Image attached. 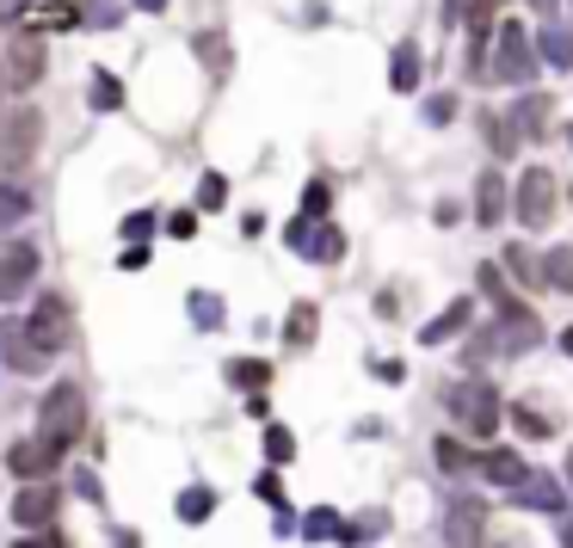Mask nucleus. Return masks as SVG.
Here are the masks:
<instances>
[{"label":"nucleus","instance_id":"obj_1","mask_svg":"<svg viewBox=\"0 0 573 548\" xmlns=\"http://www.w3.org/2000/svg\"><path fill=\"white\" fill-rule=\"evenodd\" d=\"M444 407H450V419H457V432L469 437V444H481V437L499 432V419H506V400H499V388L487 377H462L444 388Z\"/></svg>","mask_w":573,"mask_h":548},{"label":"nucleus","instance_id":"obj_2","mask_svg":"<svg viewBox=\"0 0 573 548\" xmlns=\"http://www.w3.org/2000/svg\"><path fill=\"white\" fill-rule=\"evenodd\" d=\"M536 43L531 31L518 20H499L494 25V56H487V80L494 87H512V93H531V80H536Z\"/></svg>","mask_w":573,"mask_h":548},{"label":"nucleus","instance_id":"obj_3","mask_svg":"<svg viewBox=\"0 0 573 548\" xmlns=\"http://www.w3.org/2000/svg\"><path fill=\"white\" fill-rule=\"evenodd\" d=\"M80 432H87V400H80L75 382H56V388L38 400V437L68 456V444H75Z\"/></svg>","mask_w":573,"mask_h":548},{"label":"nucleus","instance_id":"obj_4","mask_svg":"<svg viewBox=\"0 0 573 548\" xmlns=\"http://www.w3.org/2000/svg\"><path fill=\"white\" fill-rule=\"evenodd\" d=\"M555 197H561V186H555L549 167H524L512 186V216L518 228H549L555 222Z\"/></svg>","mask_w":573,"mask_h":548},{"label":"nucleus","instance_id":"obj_5","mask_svg":"<svg viewBox=\"0 0 573 548\" xmlns=\"http://www.w3.org/2000/svg\"><path fill=\"white\" fill-rule=\"evenodd\" d=\"M536 340H543V321H536L531 308H524V315H494V327H487L475 345H462V364L494 358V352H531Z\"/></svg>","mask_w":573,"mask_h":548},{"label":"nucleus","instance_id":"obj_6","mask_svg":"<svg viewBox=\"0 0 573 548\" xmlns=\"http://www.w3.org/2000/svg\"><path fill=\"white\" fill-rule=\"evenodd\" d=\"M68 333H75V327H68V303H62V296H38L31 315H25V345H31L38 358H50V352L68 345Z\"/></svg>","mask_w":573,"mask_h":548},{"label":"nucleus","instance_id":"obj_7","mask_svg":"<svg viewBox=\"0 0 573 548\" xmlns=\"http://www.w3.org/2000/svg\"><path fill=\"white\" fill-rule=\"evenodd\" d=\"M38 136H43V117L31 105L0 117V167H31V154H38Z\"/></svg>","mask_w":573,"mask_h":548},{"label":"nucleus","instance_id":"obj_8","mask_svg":"<svg viewBox=\"0 0 573 548\" xmlns=\"http://www.w3.org/2000/svg\"><path fill=\"white\" fill-rule=\"evenodd\" d=\"M444 543L450 548H481L487 543V506H481L475 493H462L444 506Z\"/></svg>","mask_w":573,"mask_h":548},{"label":"nucleus","instance_id":"obj_9","mask_svg":"<svg viewBox=\"0 0 573 548\" xmlns=\"http://www.w3.org/2000/svg\"><path fill=\"white\" fill-rule=\"evenodd\" d=\"M506 499H512V511H549V518H568V493H561L555 474H536L531 469V481H518Z\"/></svg>","mask_w":573,"mask_h":548},{"label":"nucleus","instance_id":"obj_10","mask_svg":"<svg viewBox=\"0 0 573 548\" xmlns=\"http://www.w3.org/2000/svg\"><path fill=\"white\" fill-rule=\"evenodd\" d=\"M56 462H62V450H56V444H43V437H20V444L7 450V469L20 474L25 487H31V481H50Z\"/></svg>","mask_w":573,"mask_h":548},{"label":"nucleus","instance_id":"obj_11","mask_svg":"<svg viewBox=\"0 0 573 548\" xmlns=\"http://www.w3.org/2000/svg\"><path fill=\"white\" fill-rule=\"evenodd\" d=\"M50 518H56V487L50 481H31V487L13 493V524L31 536V530H50Z\"/></svg>","mask_w":573,"mask_h":548},{"label":"nucleus","instance_id":"obj_12","mask_svg":"<svg viewBox=\"0 0 573 548\" xmlns=\"http://www.w3.org/2000/svg\"><path fill=\"white\" fill-rule=\"evenodd\" d=\"M506 216H512V186H506V173H499V167H487L475 179V222L481 228H499Z\"/></svg>","mask_w":573,"mask_h":548},{"label":"nucleus","instance_id":"obj_13","mask_svg":"<svg viewBox=\"0 0 573 548\" xmlns=\"http://www.w3.org/2000/svg\"><path fill=\"white\" fill-rule=\"evenodd\" d=\"M38 75H43V31L31 25V31H20L13 50H7V80H13V87H38Z\"/></svg>","mask_w":573,"mask_h":548},{"label":"nucleus","instance_id":"obj_14","mask_svg":"<svg viewBox=\"0 0 573 548\" xmlns=\"http://www.w3.org/2000/svg\"><path fill=\"white\" fill-rule=\"evenodd\" d=\"M31 278H38V246H7V253H0V303L25 296Z\"/></svg>","mask_w":573,"mask_h":548},{"label":"nucleus","instance_id":"obj_15","mask_svg":"<svg viewBox=\"0 0 573 548\" xmlns=\"http://www.w3.org/2000/svg\"><path fill=\"white\" fill-rule=\"evenodd\" d=\"M506 117H512V130H518V136H543V130H549V117H555V99L531 87V93H518V99H512V112H506Z\"/></svg>","mask_w":573,"mask_h":548},{"label":"nucleus","instance_id":"obj_16","mask_svg":"<svg viewBox=\"0 0 573 548\" xmlns=\"http://www.w3.org/2000/svg\"><path fill=\"white\" fill-rule=\"evenodd\" d=\"M481 481H494V487H506V493H512L518 481H531V462H524L518 450H506V444H499V450H487V456H481Z\"/></svg>","mask_w":573,"mask_h":548},{"label":"nucleus","instance_id":"obj_17","mask_svg":"<svg viewBox=\"0 0 573 548\" xmlns=\"http://www.w3.org/2000/svg\"><path fill=\"white\" fill-rule=\"evenodd\" d=\"M432 456H438V469L450 474V481H462V474H481V456L469 450V437H457V432H444L438 444H432Z\"/></svg>","mask_w":573,"mask_h":548},{"label":"nucleus","instance_id":"obj_18","mask_svg":"<svg viewBox=\"0 0 573 548\" xmlns=\"http://www.w3.org/2000/svg\"><path fill=\"white\" fill-rule=\"evenodd\" d=\"M420 43L413 38H402L395 43V56H389V87H395V93H420Z\"/></svg>","mask_w":573,"mask_h":548},{"label":"nucleus","instance_id":"obj_19","mask_svg":"<svg viewBox=\"0 0 573 548\" xmlns=\"http://www.w3.org/2000/svg\"><path fill=\"white\" fill-rule=\"evenodd\" d=\"M469 315H475V303H469V296H457V303L444 308L438 321H425V327H420V345H444V340H457L462 327H469Z\"/></svg>","mask_w":573,"mask_h":548},{"label":"nucleus","instance_id":"obj_20","mask_svg":"<svg viewBox=\"0 0 573 548\" xmlns=\"http://www.w3.org/2000/svg\"><path fill=\"white\" fill-rule=\"evenodd\" d=\"M475 124H481V136H487V149L506 161V154H518V130H512V117L506 112H494V105H481L475 112Z\"/></svg>","mask_w":573,"mask_h":548},{"label":"nucleus","instance_id":"obj_21","mask_svg":"<svg viewBox=\"0 0 573 548\" xmlns=\"http://www.w3.org/2000/svg\"><path fill=\"white\" fill-rule=\"evenodd\" d=\"M303 259H315V265H333V259H345V234H340L333 222H308Z\"/></svg>","mask_w":573,"mask_h":548},{"label":"nucleus","instance_id":"obj_22","mask_svg":"<svg viewBox=\"0 0 573 548\" xmlns=\"http://www.w3.org/2000/svg\"><path fill=\"white\" fill-rule=\"evenodd\" d=\"M296 530H303V543H340V536H345V518L333 506H315Z\"/></svg>","mask_w":573,"mask_h":548},{"label":"nucleus","instance_id":"obj_23","mask_svg":"<svg viewBox=\"0 0 573 548\" xmlns=\"http://www.w3.org/2000/svg\"><path fill=\"white\" fill-rule=\"evenodd\" d=\"M536 56L549 62V68H573V31H568V25H543V38H536Z\"/></svg>","mask_w":573,"mask_h":548},{"label":"nucleus","instance_id":"obj_24","mask_svg":"<svg viewBox=\"0 0 573 548\" xmlns=\"http://www.w3.org/2000/svg\"><path fill=\"white\" fill-rule=\"evenodd\" d=\"M481 296L494 303V315H524V303L506 290V271H499V265H481Z\"/></svg>","mask_w":573,"mask_h":548},{"label":"nucleus","instance_id":"obj_25","mask_svg":"<svg viewBox=\"0 0 573 548\" xmlns=\"http://www.w3.org/2000/svg\"><path fill=\"white\" fill-rule=\"evenodd\" d=\"M186 308H191V327H204V333H216V327L229 321V308H222V296H216V290H191Z\"/></svg>","mask_w":573,"mask_h":548},{"label":"nucleus","instance_id":"obj_26","mask_svg":"<svg viewBox=\"0 0 573 548\" xmlns=\"http://www.w3.org/2000/svg\"><path fill=\"white\" fill-rule=\"evenodd\" d=\"M173 511H179V524H211L216 518V487H186Z\"/></svg>","mask_w":573,"mask_h":548},{"label":"nucleus","instance_id":"obj_27","mask_svg":"<svg viewBox=\"0 0 573 548\" xmlns=\"http://www.w3.org/2000/svg\"><path fill=\"white\" fill-rule=\"evenodd\" d=\"M543 284L573 296V246H549V253H543Z\"/></svg>","mask_w":573,"mask_h":548},{"label":"nucleus","instance_id":"obj_28","mask_svg":"<svg viewBox=\"0 0 573 548\" xmlns=\"http://www.w3.org/2000/svg\"><path fill=\"white\" fill-rule=\"evenodd\" d=\"M222 377H229L234 388H247V395H259V388L271 382V364H266V358H234L229 370H222Z\"/></svg>","mask_w":573,"mask_h":548},{"label":"nucleus","instance_id":"obj_29","mask_svg":"<svg viewBox=\"0 0 573 548\" xmlns=\"http://www.w3.org/2000/svg\"><path fill=\"white\" fill-rule=\"evenodd\" d=\"M499 271H506V278H518V284H543V259H531L518 241L499 253Z\"/></svg>","mask_w":573,"mask_h":548},{"label":"nucleus","instance_id":"obj_30","mask_svg":"<svg viewBox=\"0 0 573 548\" xmlns=\"http://www.w3.org/2000/svg\"><path fill=\"white\" fill-rule=\"evenodd\" d=\"M31 216V191H20V186H0V234H13V228Z\"/></svg>","mask_w":573,"mask_h":548},{"label":"nucleus","instance_id":"obj_31","mask_svg":"<svg viewBox=\"0 0 573 548\" xmlns=\"http://www.w3.org/2000/svg\"><path fill=\"white\" fill-rule=\"evenodd\" d=\"M315 327H321V308L296 303V308H290V321H284V340L290 345H315Z\"/></svg>","mask_w":573,"mask_h":548},{"label":"nucleus","instance_id":"obj_32","mask_svg":"<svg viewBox=\"0 0 573 548\" xmlns=\"http://www.w3.org/2000/svg\"><path fill=\"white\" fill-rule=\"evenodd\" d=\"M75 13H80V25H99V31H117L124 25V7L117 0H75Z\"/></svg>","mask_w":573,"mask_h":548},{"label":"nucleus","instance_id":"obj_33","mask_svg":"<svg viewBox=\"0 0 573 548\" xmlns=\"http://www.w3.org/2000/svg\"><path fill=\"white\" fill-rule=\"evenodd\" d=\"M191 50L204 56V68H211V75H229V68H234V50H229L222 38H216V31H204V38H191Z\"/></svg>","mask_w":573,"mask_h":548},{"label":"nucleus","instance_id":"obj_34","mask_svg":"<svg viewBox=\"0 0 573 548\" xmlns=\"http://www.w3.org/2000/svg\"><path fill=\"white\" fill-rule=\"evenodd\" d=\"M389 536V511H370V518H358V524H345L340 543L345 548H364V543H382Z\"/></svg>","mask_w":573,"mask_h":548},{"label":"nucleus","instance_id":"obj_35","mask_svg":"<svg viewBox=\"0 0 573 548\" xmlns=\"http://www.w3.org/2000/svg\"><path fill=\"white\" fill-rule=\"evenodd\" d=\"M0 352H7V358H13V370H25V377H31V370H43V358L25 345V333H13V327H0Z\"/></svg>","mask_w":573,"mask_h":548},{"label":"nucleus","instance_id":"obj_36","mask_svg":"<svg viewBox=\"0 0 573 548\" xmlns=\"http://www.w3.org/2000/svg\"><path fill=\"white\" fill-rule=\"evenodd\" d=\"M87 99H93V112H117V105H124V80L99 68V75H93V87H87Z\"/></svg>","mask_w":573,"mask_h":548},{"label":"nucleus","instance_id":"obj_37","mask_svg":"<svg viewBox=\"0 0 573 548\" xmlns=\"http://www.w3.org/2000/svg\"><path fill=\"white\" fill-rule=\"evenodd\" d=\"M327 209H333V186H327V179H308L303 186V222H327Z\"/></svg>","mask_w":573,"mask_h":548},{"label":"nucleus","instance_id":"obj_38","mask_svg":"<svg viewBox=\"0 0 573 548\" xmlns=\"http://www.w3.org/2000/svg\"><path fill=\"white\" fill-rule=\"evenodd\" d=\"M290 456H296V432L290 425H266V462L271 469H290Z\"/></svg>","mask_w":573,"mask_h":548},{"label":"nucleus","instance_id":"obj_39","mask_svg":"<svg viewBox=\"0 0 573 548\" xmlns=\"http://www.w3.org/2000/svg\"><path fill=\"white\" fill-rule=\"evenodd\" d=\"M31 25H38V31H75V25H80V13L68 7V0H50V7H43V13H38Z\"/></svg>","mask_w":573,"mask_h":548},{"label":"nucleus","instance_id":"obj_40","mask_svg":"<svg viewBox=\"0 0 573 548\" xmlns=\"http://www.w3.org/2000/svg\"><path fill=\"white\" fill-rule=\"evenodd\" d=\"M462 25H469V31H494L499 25V0H462Z\"/></svg>","mask_w":573,"mask_h":548},{"label":"nucleus","instance_id":"obj_41","mask_svg":"<svg viewBox=\"0 0 573 548\" xmlns=\"http://www.w3.org/2000/svg\"><path fill=\"white\" fill-rule=\"evenodd\" d=\"M198 204L222 209V204H229V179H222V173H204V179H198Z\"/></svg>","mask_w":573,"mask_h":548},{"label":"nucleus","instance_id":"obj_42","mask_svg":"<svg viewBox=\"0 0 573 548\" xmlns=\"http://www.w3.org/2000/svg\"><path fill=\"white\" fill-rule=\"evenodd\" d=\"M506 413H512V425L524 437H555V425H549V419H536V407H506Z\"/></svg>","mask_w":573,"mask_h":548},{"label":"nucleus","instance_id":"obj_43","mask_svg":"<svg viewBox=\"0 0 573 548\" xmlns=\"http://www.w3.org/2000/svg\"><path fill=\"white\" fill-rule=\"evenodd\" d=\"M450 117H457V93H432L425 99V124H432V130H444Z\"/></svg>","mask_w":573,"mask_h":548},{"label":"nucleus","instance_id":"obj_44","mask_svg":"<svg viewBox=\"0 0 573 548\" xmlns=\"http://www.w3.org/2000/svg\"><path fill=\"white\" fill-rule=\"evenodd\" d=\"M149 234H154V209H130V216H124V241L142 246Z\"/></svg>","mask_w":573,"mask_h":548},{"label":"nucleus","instance_id":"obj_45","mask_svg":"<svg viewBox=\"0 0 573 548\" xmlns=\"http://www.w3.org/2000/svg\"><path fill=\"white\" fill-rule=\"evenodd\" d=\"M253 493H259V499H266L271 511H284V481H278V469L259 474V481H253Z\"/></svg>","mask_w":573,"mask_h":548},{"label":"nucleus","instance_id":"obj_46","mask_svg":"<svg viewBox=\"0 0 573 548\" xmlns=\"http://www.w3.org/2000/svg\"><path fill=\"white\" fill-rule=\"evenodd\" d=\"M167 234H173V241H191V234H198V216H191V209H173V216H167Z\"/></svg>","mask_w":573,"mask_h":548},{"label":"nucleus","instance_id":"obj_47","mask_svg":"<svg viewBox=\"0 0 573 548\" xmlns=\"http://www.w3.org/2000/svg\"><path fill=\"white\" fill-rule=\"evenodd\" d=\"M370 377H377V382H407V364L402 358H377V364H370Z\"/></svg>","mask_w":573,"mask_h":548},{"label":"nucleus","instance_id":"obj_48","mask_svg":"<svg viewBox=\"0 0 573 548\" xmlns=\"http://www.w3.org/2000/svg\"><path fill=\"white\" fill-rule=\"evenodd\" d=\"M13 548H68V543H62L56 530H31V536H20Z\"/></svg>","mask_w":573,"mask_h":548},{"label":"nucleus","instance_id":"obj_49","mask_svg":"<svg viewBox=\"0 0 573 548\" xmlns=\"http://www.w3.org/2000/svg\"><path fill=\"white\" fill-rule=\"evenodd\" d=\"M117 271H149V246H124V259H117Z\"/></svg>","mask_w":573,"mask_h":548},{"label":"nucleus","instance_id":"obj_50","mask_svg":"<svg viewBox=\"0 0 573 548\" xmlns=\"http://www.w3.org/2000/svg\"><path fill=\"white\" fill-rule=\"evenodd\" d=\"M303 241H308V222H303V216H296V222L284 228V246H290V253H303Z\"/></svg>","mask_w":573,"mask_h":548},{"label":"nucleus","instance_id":"obj_51","mask_svg":"<svg viewBox=\"0 0 573 548\" xmlns=\"http://www.w3.org/2000/svg\"><path fill=\"white\" fill-rule=\"evenodd\" d=\"M462 222V204H457V197H444V204H438V228H457Z\"/></svg>","mask_w":573,"mask_h":548},{"label":"nucleus","instance_id":"obj_52","mask_svg":"<svg viewBox=\"0 0 573 548\" xmlns=\"http://www.w3.org/2000/svg\"><path fill=\"white\" fill-rule=\"evenodd\" d=\"M247 413H253V419H266V425H271V400H266V395H247Z\"/></svg>","mask_w":573,"mask_h":548},{"label":"nucleus","instance_id":"obj_53","mask_svg":"<svg viewBox=\"0 0 573 548\" xmlns=\"http://www.w3.org/2000/svg\"><path fill=\"white\" fill-rule=\"evenodd\" d=\"M531 13H543V20H555V13H561V0H531Z\"/></svg>","mask_w":573,"mask_h":548},{"label":"nucleus","instance_id":"obj_54","mask_svg":"<svg viewBox=\"0 0 573 548\" xmlns=\"http://www.w3.org/2000/svg\"><path fill=\"white\" fill-rule=\"evenodd\" d=\"M25 13V0H0V20H20Z\"/></svg>","mask_w":573,"mask_h":548},{"label":"nucleus","instance_id":"obj_55","mask_svg":"<svg viewBox=\"0 0 573 548\" xmlns=\"http://www.w3.org/2000/svg\"><path fill=\"white\" fill-rule=\"evenodd\" d=\"M561 548H573V511L561 518Z\"/></svg>","mask_w":573,"mask_h":548},{"label":"nucleus","instance_id":"obj_56","mask_svg":"<svg viewBox=\"0 0 573 548\" xmlns=\"http://www.w3.org/2000/svg\"><path fill=\"white\" fill-rule=\"evenodd\" d=\"M136 7H142V13H167V0H136Z\"/></svg>","mask_w":573,"mask_h":548},{"label":"nucleus","instance_id":"obj_57","mask_svg":"<svg viewBox=\"0 0 573 548\" xmlns=\"http://www.w3.org/2000/svg\"><path fill=\"white\" fill-rule=\"evenodd\" d=\"M561 352H568V358H573V327H561Z\"/></svg>","mask_w":573,"mask_h":548},{"label":"nucleus","instance_id":"obj_58","mask_svg":"<svg viewBox=\"0 0 573 548\" xmlns=\"http://www.w3.org/2000/svg\"><path fill=\"white\" fill-rule=\"evenodd\" d=\"M444 13H450V20H462V0H444Z\"/></svg>","mask_w":573,"mask_h":548},{"label":"nucleus","instance_id":"obj_59","mask_svg":"<svg viewBox=\"0 0 573 548\" xmlns=\"http://www.w3.org/2000/svg\"><path fill=\"white\" fill-rule=\"evenodd\" d=\"M568 487H573V456H568Z\"/></svg>","mask_w":573,"mask_h":548},{"label":"nucleus","instance_id":"obj_60","mask_svg":"<svg viewBox=\"0 0 573 548\" xmlns=\"http://www.w3.org/2000/svg\"><path fill=\"white\" fill-rule=\"evenodd\" d=\"M568 149H573V124H568Z\"/></svg>","mask_w":573,"mask_h":548},{"label":"nucleus","instance_id":"obj_61","mask_svg":"<svg viewBox=\"0 0 573 548\" xmlns=\"http://www.w3.org/2000/svg\"><path fill=\"white\" fill-rule=\"evenodd\" d=\"M481 548H506V543H481Z\"/></svg>","mask_w":573,"mask_h":548},{"label":"nucleus","instance_id":"obj_62","mask_svg":"<svg viewBox=\"0 0 573 548\" xmlns=\"http://www.w3.org/2000/svg\"><path fill=\"white\" fill-rule=\"evenodd\" d=\"M568 204H573V186H568Z\"/></svg>","mask_w":573,"mask_h":548},{"label":"nucleus","instance_id":"obj_63","mask_svg":"<svg viewBox=\"0 0 573 548\" xmlns=\"http://www.w3.org/2000/svg\"><path fill=\"white\" fill-rule=\"evenodd\" d=\"M0 87H7V75H0Z\"/></svg>","mask_w":573,"mask_h":548}]
</instances>
